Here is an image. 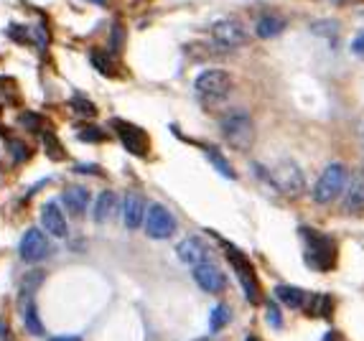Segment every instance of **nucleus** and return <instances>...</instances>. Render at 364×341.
<instances>
[{
  "mask_svg": "<svg viewBox=\"0 0 364 341\" xmlns=\"http://www.w3.org/2000/svg\"><path fill=\"white\" fill-rule=\"evenodd\" d=\"M298 234L303 240V260L308 268L316 270V273H329V270L337 268L339 247L329 234L318 232L313 227H301Z\"/></svg>",
  "mask_w": 364,
  "mask_h": 341,
  "instance_id": "nucleus-1",
  "label": "nucleus"
},
{
  "mask_svg": "<svg viewBox=\"0 0 364 341\" xmlns=\"http://www.w3.org/2000/svg\"><path fill=\"white\" fill-rule=\"evenodd\" d=\"M219 133H222L227 146L234 148V150H250L255 146V138H258L255 122L245 110H230V112L222 115Z\"/></svg>",
  "mask_w": 364,
  "mask_h": 341,
  "instance_id": "nucleus-2",
  "label": "nucleus"
},
{
  "mask_svg": "<svg viewBox=\"0 0 364 341\" xmlns=\"http://www.w3.org/2000/svg\"><path fill=\"white\" fill-rule=\"evenodd\" d=\"M263 179L268 184H272L288 199H298L306 188V174L293 158H280L270 168H263Z\"/></svg>",
  "mask_w": 364,
  "mask_h": 341,
  "instance_id": "nucleus-3",
  "label": "nucleus"
},
{
  "mask_svg": "<svg viewBox=\"0 0 364 341\" xmlns=\"http://www.w3.org/2000/svg\"><path fill=\"white\" fill-rule=\"evenodd\" d=\"M222 245H225V255H227V260H230L232 270L237 273L239 283H242L247 303L260 306V303H263V290H260V281H258V273H255V265H252L250 257H247L242 250L234 247L232 242H222Z\"/></svg>",
  "mask_w": 364,
  "mask_h": 341,
  "instance_id": "nucleus-4",
  "label": "nucleus"
},
{
  "mask_svg": "<svg viewBox=\"0 0 364 341\" xmlns=\"http://www.w3.org/2000/svg\"><path fill=\"white\" fill-rule=\"evenodd\" d=\"M194 89H196L199 100L209 105V108L222 105L232 94V74L225 72V69H206L196 77Z\"/></svg>",
  "mask_w": 364,
  "mask_h": 341,
  "instance_id": "nucleus-5",
  "label": "nucleus"
},
{
  "mask_svg": "<svg viewBox=\"0 0 364 341\" xmlns=\"http://www.w3.org/2000/svg\"><path fill=\"white\" fill-rule=\"evenodd\" d=\"M346 184H349V174L341 163H329V166L321 171L318 181L313 184V201L316 204H331L337 201L339 196L344 194Z\"/></svg>",
  "mask_w": 364,
  "mask_h": 341,
  "instance_id": "nucleus-6",
  "label": "nucleus"
},
{
  "mask_svg": "<svg viewBox=\"0 0 364 341\" xmlns=\"http://www.w3.org/2000/svg\"><path fill=\"white\" fill-rule=\"evenodd\" d=\"M110 125H113V130L118 133L120 143H123V148H125L127 153L138 155V158H146L148 150H151V138H148V133L143 127L132 125V122L127 120H120V117H113Z\"/></svg>",
  "mask_w": 364,
  "mask_h": 341,
  "instance_id": "nucleus-7",
  "label": "nucleus"
},
{
  "mask_svg": "<svg viewBox=\"0 0 364 341\" xmlns=\"http://www.w3.org/2000/svg\"><path fill=\"white\" fill-rule=\"evenodd\" d=\"M143 229L151 240H168L176 234V217L163 207V204H153L148 209L146 221H143Z\"/></svg>",
  "mask_w": 364,
  "mask_h": 341,
  "instance_id": "nucleus-8",
  "label": "nucleus"
},
{
  "mask_svg": "<svg viewBox=\"0 0 364 341\" xmlns=\"http://www.w3.org/2000/svg\"><path fill=\"white\" fill-rule=\"evenodd\" d=\"M212 39L214 44L225 49V51H232V49H239L247 44V31L239 26L237 20L225 18V20H217L212 26Z\"/></svg>",
  "mask_w": 364,
  "mask_h": 341,
  "instance_id": "nucleus-9",
  "label": "nucleus"
},
{
  "mask_svg": "<svg viewBox=\"0 0 364 341\" xmlns=\"http://www.w3.org/2000/svg\"><path fill=\"white\" fill-rule=\"evenodd\" d=\"M51 252V245H49V237L46 232H41V229H28L23 232L18 242V255L23 257L26 262H41L44 257H49Z\"/></svg>",
  "mask_w": 364,
  "mask_h": 341,
  "instance_id": "nucleus-10",
  "label": "nucleus"
},
{
  "mask_svg": "<svg viewBox=\"0 0 364 341\" xmlns=\"http://www.w3.org/2000/svg\"><path fill=\"white\" fill-rule=\"evenodd\" d=\"M194 281H196V285L201 288L204 293H222L227 288L225 273H222L212 260H206L194 268Z\"/></svg>",
  "mask_w": 364,
  "mask_h": 341,
  "instance_id": "nucleus-11",
  "label": "nucleus"
},
{
  "mask_svg": "<svg viewBox=\"0 0 364 341\" xmlns=\"http://www.w3.org/2000/svg\"><path fill=\"white\" fill-rule=\"evenodd\" d=\"M176 255H179V260L184 262V265L196 268V265H201V262L209 260L212 250H209V245H206L204 240H199V237H189V240H184L179 247H176Z\"/></svg>",
  "mask_w": 364,
  "mask_h": 341,
  "instance_id": "nucleus-12",
  "label": "nucleus"
},
{
  "mask_svg": "<svg viewBox=\"0 0 364 341\" xmlns=\"http://www.w3.org/2000/svg\"><path fill=\"white\" fill-rule=\"evenodd\" d=\"M41 227H44L46 234H51V237H66L69 227H66V219L64 214H61L56 201H46V204L41 207Z\"/></svg>",
  "mask_w": 364,
  "mask_h": 341,
  "instance_id": "nucleus-13",
  "label": "nucleus"
},
{
  "mask_svg": "<svg viewBox=\"0 0 364 341\" xmlns=\"http://www.w3.org/2000/svg\"><path fill=\"white\" fill-rule=\"evenodd\" d=\"M123 221L127 229H138L146 221V201L135 191L125 194V199H123Z\"/></svg>",
  "mask_w": 364,
  "mask_h": 341,
  "instance_id": "nucleus-14",
  "label": "nucleus"
},
{
  "mask_svg": "<svg viewBox=\"0 0 364 341\" xmlns=\"http://www.w3.org/2000/svg\"><path fill=\"white\" fill-rule=\"evenodd\" d=\"M346 214H357L364 209V174H357L354 179H349L344 188V204H341Z\"/></svg>",
  "mask_w": 364,
  "mask_h": 341,
  "instance_id": "nucleus-15",
  "label": "nucleus"
},
{
  "mask_svg": "<svg viewBox=\"0 0 364 341\" xmlns=\"http://www.w3.org/2000/svg\"><path fill=\"white\" fill-rule=\"evenodd\" d=\"M61 204L69 214L82 217L89 209V191H87V186H66L64 194H61Z\"/></svg>",
  "mask_w": 364,
  "mask_h": 341,
  "instance_id": "nucleus-16",
  "label": "nucleus"
},
{
  "mask_svg": "<svg viewBox=\"0 0 364 341\" xmlns=\"http://www.w3.org/2000/svg\"><path fill=\"white\" fill-rule=\"evenodd\" d=\"M115 212H118V194L115 191H102L97 196V201H94V221L97 224H107L115 217Z\"/></svg>",
  "mask_w": 364,
  "mask_h": 341,
  "instance_id": "nucleus-17",
  "label": "nucleus"
},
{
  "mask_svg": "<svg viewBox=\"0 0 364 341\" xmlns=\"http://www.w3.org/2000/svg\"><path fill=\"white\" fill-rule=\"evenodd\" d=\"M272 295H275V301L283 303V306H288V308H303L306 301H308V295H306L303 290H301V288H296V285H285V283L275 285Z\"/></svg>",
  "mask_w": 364,
  "mask_h": 341,
  "instance_id": "nucleus-18",
  "label": "nucleus"
},
{
  "mask_svg": "<svg viewBox=\"0 0 364 341\" xmlns=\"http://www.w3.org/2000/svg\"><path fill=\"white\" fill-rule=\"evenodd\" d=\"M283 31H285V18H280V15H263L258 20V28H255L258 39H275Z\"/></svg>",
  "mask_w": 364,
  "mask_h": 341,
  "instance_id": "nucleus-19",
  "label": "nucleus"
},
{
  "mask_svg": "<svg viewBox=\"0 0 364 341\" xmlns=\"http://www.w3.org/2000/svg\"><path fill=\"white\" fill-rule=\"evenodd\" d=\"M18 308H20V316H23V323H26V331H28V334H33V336H41V334H44V321H41L36 303L26 301V303H20Z\"/></svg>",
  "mask_w": 364,
  "mask_h": 341,
  "instance_id": "nucleus-20",
  "label": "nucleus"
},
{
  "mask_svg": "<svg viewBox=\"0 0 364 341\" xmlns=\"http://www.w3.org/2000/svg\"><path fill=\"white\" fill-rule=\"evenodd\" d=\"M44 270H33V273H28L23 281H20V288H18V306L26 301H33V293L39 290V285L44 283Z\"/></svg>",
  "mask_w": 364,
  "mask_h": 341,
  "instance_id": "nucleus-21",
  "label": "nucleus"
},
{
  "mask_svg": "<svg viewBox=\"0 0 364 341\" xmlns=\"http://www.w3.org/2000/svg\"><path fill=\"white\" fill-rule=\"evenodd\" d=\"M306 306H308V316L313 319H329L334 314V298L324 293L311 295V301H306Z\"/></svg>",
  "mask_w": 364,
  "mask_h": 341,
  "instance_id": "nucleus-22",
  "label": "nucleus"
},
{
  "mask_svg": "<svg viewBox=\"0 0 364 341\" xmlns=\"http://www.w3.org/2000/svg\"><path fill=\"white\" fill-rule=\"evenodd\" d=\"M118 54H105V51H94L92 54V67L97 69L99 74H105V77H118L120 74V67H118Z\"/></svg>",
  "mask_w": 364,
  "mask_h": 341,
  "instance_id": "nucleus-23",
  "label": "nucleus"
},
{
  "mask_svg": "<svg viewBox=\"0 0 364 341\" xmlns=\"http://www.w3.org/2000/svg\"><path fill=\"white\" fill-rule=\"evenodd\" d=\"M206 155H209V161H212V166L217 168L219 174L225 176V179H230V181H234L237 179V171L230 166V161H227L225 155H222V150L219 148H212V146H206Z\"/></svg>",
  "mask_w": 364,
  "mask_h": 341,
  "instance_id": "nucleus-24",
  "label": "nucleus"
},
{
  "mask_svg": "<svg viewBox=\"0 0 364 341\" xmlns=\"http://www.w3.org/2000/svg\"><path fill=\"white\" fill-rule=\"evenodd\" d=\"M230 319H232L230 306H225V303L214 306L212 316H209V331H212V334H219V331H222V328L230 323Z\"/></svg>",
  "mask_w": 364,
  "mask_h": 341,
  "instance_id": "nucleus-25",
  "label": "nucleus"
},
{
  "mask_svg": "<svg viewBox=\"0 0 364 341\" xmlns=\"http://www.w3.org/2000/svg\"><path fill=\"white\" fill-rule=\"evenodd\" d=\"M69 108L80 115V117H94V115H97V108H94L92 102L87 100L84 94H74L72 100H69Z\"/></svg>",
  "mask_w": 364,
  "mask_h": 341,
  "instance_id": "nucleus-26",
  "label": "nucleus"
},
{
  "mask_svg": "<svg viewBox=\"0 0 364 341\" xmlns=\"http://www.w3.org/2000/svg\"><path fill=\"white\" fill-rule=\"evenodd\" d=\"M41 138H44V148H46L49 158H61V155H64V148L59 146V141H56V135H54L51 130H44Z\"/></svg>",
  "mask_w": 364,
  "mask_h": 341,
  "instance_id": "nucleus-27",
  "label": "nucleus"
},
{
  "mask_svg": "<svg viewBox=\"0 0 364 341\" xmlns=\"http://www.w3.org/2000/svg\"><path fill=\"white\" fill-rule=\"evenodd\" d=\"M123 46H125V28L120 26V23H115L113 31H110V51L118 54Z\"/></svg>",
  "mask_w": 364,
  "mask_h": 341,
  "instance_id": "nucleus-28",
  "label": "nucleus"
},
{
  "mask_svg": "<svg viewBox=\"0 0 364 341\" xmlns=\"http://www.w3.org/2000/svg\"><path fill=\"white\" fill-rule=\"evenodd\" d=\"M80 138L84 143H99V141H105L107 135L99 130V127H82L80 130Z\"/></svg>",
  "mask_w": 364,
  "mask_h": 341,
  "instance_id": "nucleus-29",
  "label": "nucleus"
},
{
  "mask_svg": "<svg viewBox=\"0 0 364 341\" xmlns=\"http://www.w3.org/2000/svg\"><path fill=\"white\" fill-rule=\"evenodd\" d=\"M20 120H23V125H26L28 130H33V133H44V130H41V122H44V117H41V115L23 112V117H20Z\"/></svg>",
  "mask_w": 364,
  "mask_h": 341,
  "instance_id": "nucleus-30",
  "label": "nucleus"
},
{
  "mask_svg": "<svg viewBox=\"0 0 364 341\" xmlns=\"http://www.w3.org/2000/svg\"><path fill=\"white\" fill-rule=\"evenodd\" d=\"M11 153H13V158L18 163H23V161H28V158H31V150H28V148L23 146L20 141H11Z\"/></svg>",
  "mask_w": 364,
  "mask_h": 341,
  "instance_id": "nucleus-31",
  "label": "nucleus"
},
{
  "mask_svg": "<svg viewBox=\"0 0 364 341\" xmlns=\"http://www.w3.org/2000/svg\"><path fill=\"white\" fill-rule=\"evenodd\" d=\"M265 314H268V321H270V326H275V328L283 326V316H280V311H278V306H275V303H268Z\"/></svg>",
  "mask_w": 364,
  "mask_h": 341,
  "instance_id": "nucleus-32",
  "label": "nucleus"
},
{
  "mask_svg": "<svg viewBox=\"0 0 364 341\" xmlns=\"http://www.w3.org/2000/svg\"><path fill=\"white\" fill-rule=\"evenodd\" d=\"M351 51H354L359 59H364V34H359L357 39L351 41Z\"/></svg>",
  "mask_w": 364,
  "mask_h": 341,
  "instance_id": "nucleus-33",
  "label": "nucleus"
},
{
  "mask_svg": "<svg viewBox=\"0 0 364 341\" xmlns=\"http://www.w3.org/2000/svg\"><path fill=\"white\" fill-rule=\"evenodd\" d=\"M321 341H346V339L341 334H339V331H326L324 339H321Z\"/></svg>",
  "mask_w": 364,
  "mask_h": 341,
  "instance_id": "nucleus-34",
  "label": "nucleus"
},
{
  "mask_svg": "<svg viewBox=\"0 0 364 341\" xmlns=\"http://www.w3.org/2000/svg\"><path fill=\"white\" fill-rule=\"evenodd\" d=\"M49 341H82L80 336H54V339H49Z\"/></svg>",
  "mask_w": 364,
  "mask_h": 341,
  "instance_id": "nucleus-35",
  "label": "nucleus"
},
{
  "mask_svg": "<svg viewBox=\"0 0 364 341\" xmlns=\"http://www.w3.org/2000/svg\"><path fill=\"white\" fill-rule=\"evenodd\" d=\"M89 3H94V6H102V8L110 6V0H89Z\"/></svg>",
  "mask_w": 364,
  "mask_h": 341,
  "instance_id": "nucleus-36",
  "label": "nucleus"
},
{
  "mask_svg": "<svg viewBox=\"0 0 364 341\" xmlns=\"http://www.w3.org/2000/svg\"><path fill=\"white\" fill-rule=\"evenodd\" d=\"M245 341H260V339H258V336H247Z\"/></svg>",
  "mask_w": 364,
  "mask_h": 341,
  "instance_id": "nucleus-37",
  "label": "nucleus"
}]
</instances>
